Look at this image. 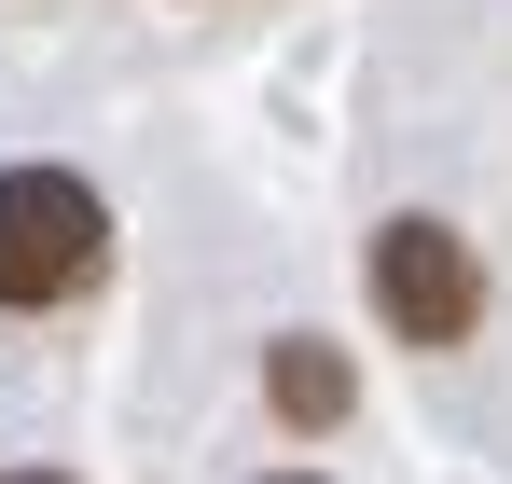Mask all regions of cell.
I'll use <instances>...</instances> for the list:
<instances>
[{
    "instance_id": "2",
    "label": "cell",
    "mask_w": 512,
    "mask_h": 484,
    "mask_svg": "<svg viewBox=\"0 0 512 484\" xmlns=\"http://www.w3.org/2000/svg\"><path fill=\"white\" fill-rule=\"evenodd\" d=\"M360 291H374L388 346L457 360V346L485 332V249L457 236L443 208H402V222H374V236H360Z\"/></svg>"
},
{
    "instance_id": "4",
    "label": "cell",
    "mask_w": 512,
    "mask_h": 484,
    "mask_svg": "<svg viewBox=\"0 0 512 484\" xmlns=\"http://www.w3.org/2000/svg\"><path fill=\"white\" fill-rule=\"evenodd\" d=\"M0 484H84V471H42V457H14V471H0Z\"/></svg>"
},
{
    "instance_id": "5",
    "label": "cell",
    "mask_w": 512,
    "mask_h": 484,
    "mask_svg": "<svg viewBox=\"0 0 512 484\" xmlns=\"http://www.w3.org/2000/svg\"><path fill=\"white\" fill-rule=\"evenodd\" d=\"M263 484H333V471H263Z\"/></svg>"
},
{
    "instance_id": "3",
    "label": "cell",
    "mask_w": 512,
    "mask_h": 484,
    "mask_svg": "<svg viewBox=\"0 0 512 484\" xmlns=\"http://www.w3.org/2000/svg\"><path fill=\"white\" fill-rule=\"evenodd\" d=\"M263 415H277L291 443H333L346 415H360V360H346L333 332H277V346H263Z\"/></svg>"
},
{
    "instance_id": "1",
    "label": "cell",
    "mask_w": 512,
    "mask_h": 484,
    "mask_svg": "<svg viewBox=\"0 0 512 484\" xmlns=\"http://www.w3.org/2000/svg\"><path fill=\"white\" fill-rule=\"evenodd\" d=\"M111 194H97L84 166L28 153L0 166V319H70V305H97V277H111Z\"/></svg>"
}]
</instances>
